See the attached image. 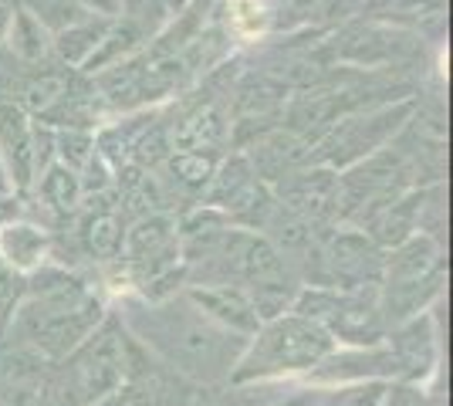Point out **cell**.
I'll return each instance as SVG.
<instances>
[{"instance_id":"6da1fadb","label":"cell","mask_w":453,"mask_h":406,"mask_svg":"<svg viewBox=\"0 0 453 406\" xmlns=\"http://www.w3.org/2000/svg\"><path fill=\"white\" fill-rule=\"evenodd\" d=\"M105 315V298L81 274L48 261L27 278L7 332L20 352L41 363H65L102 326Z\"/></svg>"},{"instance_id":"7a4b0ae2","label":"cell","mask_w":453,"mask_h":406,"mask_svg":"<svg viewBox=\"0 0 453 406\" xmlns=\"http://www.w3.org/2000/svg\"><path fill=\"white\" fill-rule=\"evenodd\" d=\"M119 318L150 349L152 359H159L163 366L189 379L193 387L226 383L230 369L247 342V339H237L220 326H213L203 311L189 305L183 291L170 302H156V305L133 298L129 311L126 315L119 311Z\"/></svg>"},{"instance_id":"3957f363","label":"cell","mask_w":453,"mask_h":406,"mask_svg":"<svg viewBox=\"0 0 453 406\" xmlns=\"http://www.w3.org/2000/svg\"><path fill=\"white\" fill-rule=\"evenodd\" d=\"M335 349H339L335 339L311 318L284 311L278 318L261 322L257 332L247 339L230 369L226 387L257 389L271 383H288V379H304Z\"/></svg>"},{"instance_id":"277c9868","label":"cell","mask_w":453,"mask_h":406,"mask_svg":"<svg viewBox=\"0 0 453 406\" xmlns=\"http://www.w3.org/2000/svg\"><path fill=\"white\" fill-rule=\"evenodd\" d=\"M152 352L119 318V311H109L102 326L81 342V346L61 363L65 366V403L75 406H98L112 393L133 383L152 366Z\"/></svg>"},{"instance_id":"5b68a950","label":"cell","mask_w":453,"mask_h":406,"mask_svg":"<svg viewBox=\"0 0 453 406\" xmlns=\"http://www.w3.org/2000/svg\"><path fill=\"white\" fill-rule=\"evenodd\" d=\"M447 285V257L440 241L416 231L403 244L389 248L382 257V281H379V305L386 329H396L416 315L430 311Z\"/></svg>"},{"instance_id":"8992f818","label":"cell","mask_w":453,"mask_h":406,"mask_svg":"<svg viewBox=\"0 0 453 406\" xmlns=\"http://www.w3.org/2000/svg\"><path fill=\"white\" fill-rule=\"evenodd\" d=\"M295 315L311 318L328 332L342 349H369L386 339V318L379 305V288H325V285H302L291 302Z\"/></svg>"},{"instance_id":"52a82bcc","label":"cell","mask_w":453,"mask_h":406,"mask_svg":"<svg viewBox=\"0 0 453 406\" xmlns=\"http://www.w3.org/2000/svg\"><path fill=\"white\" fill-rule=\"evenodd\" d=\"M416 109V98H403L382 109H369L359 116L339 119L325 135H319V153H308L311 166H328V170H349L372 153L386 149V142L410 122Z\"/></svg>"},{"instance_id":"ba28073f","label":"cell","mask_w":453,"mask_h":406,"mask_svg":"<svg viewBox=\"0 0 453 406\" xmlns=\"http://www.w3.org/2000/svg\"><path fill=\"white\" fill-rule=\"evenodd\" d=\"M386 251L369 241L359 227H339L325 244H319V281L325 288H379Z\"/></svg>"},{"instance_id":"9c48e42d","label":"cell","mask_w":453,"mask_h":406,"mask_svg":"<svg viewBox=\"0 0 453 406\" xmlns=\"http://www.w3.org/2000/svg\"><path fill=\"white\" fill-rule=\"evenodd\" d=\"M386 349L393 352L399 369V387L426 389L440 376V332H436L434 311H423L410 322L386 332Z\"/></svg>"},{"instance_id":"30bf717a","label":"cell","mask_w":453,"mask_h":406,"mask_svg":"<svg viewBox=\"0 0 453 406\" xmlns=\"http://www.w3.org/2000/svg\"><path fill=\"white\" fill-rule=\"evenodd\" d=\"M274 187L278 190H271V194L284 211H291L295 217H302L315 227L339 217V173L328 170V166H311L308 163L302 170L278 180Z\"/></svg>"},{"instance_id":"8fae6325","label":"cell","mask_w":453,"mask_h":406,"mask_svg":"<svg viewBox=\"0 0 453 406\" xmlns=\"http://www.w3.org/2000/svg\"><path fill=\"white\" fill-rule=\"evenodd\" d=\"M0 166L14 196H24L35 187V116L18 98L4 92H0Z\"/></svg>"},{"instance_id":"7c38bea8","label":"cell","mask_w":453,"mask_h":406,"mask_svg":"<svg viewBox=\"0 0 453 406\" xmlns=\"http://www.w3.org/2000/svg\"><path fill=\"white\" fill-rule=\"evenodd\" d=\"M78 244L92 257L95 264H112L122 254L126 237V217L119 211V200L112 190L85 196L78 207Z\"/></svg>"},{"instance_id":"4fadbf2b","label":"cell","mask_w":453,"mask_h":406,"mask_svg":"<svg viewBox=\"0 0 453 406\" xmlns=\"http://www.w3.org/2000/svg\"><path fill=\"white\" fill-rule=\"evenodd\" d=\"M183 295H187L193 309L207 315L213 326H220L237 339H250L261 326L257 309H254L247 288H241V285H187Z\"/></svg>"},{"instance_id":"5bb4252c","label":"cell","mask_w":453,"mask_h":406,"mask_svg":"<svg viewBox=\"0 0 453 406\" xmlns=\"http://www.w3.org/2000/svg\"><path fill=\"white\" fill-rule=\"evenodd\" d=\"M173 149H187V153H224L230 142V116H226L220 98H200L193 109L170 122Z\"/></svg>"},{"instance_id":"9a60e30c","label":"cell","mask_w":453,"mask_h":406,"mask_svg":"<svg viewBox=\"0 0 453 406\" xmlns=\"http://www.w3.org/2000/svg\"><path fill=\"white\" fill-rule=\"evenodd\" d=\"M426 196H430V187L399 194L396 200H389L386 207H379L359 231L369 234V241H372L376 248H382V251L396 248L406 237H413L416 231H423V207H426Z\"/></svg>"},{"instance_id":"2e32d148","label":"cell","mask_w":453,"mask_h":406,"mask_svg":"<svg viewBox=\"0 0 453 406\" xmlns=\"http://www.w3.org/2000/svg\"><path fill=\"white\" fill-rule=\"evenodd\" d=\"M51 248H55V237L41 224L20 220V217L0 224V261L20 278H31L35 271L44 268L51 261Z\"/></svg>"},{"instance_id":"e0dca14e","label":"cell","mask_w":453,"mask_h":406,"mask_svg":"<svg viewBox=\"0 0 453 406\" xmlns=\"http://www.w3.org/2000/svg\"><path fill=\"white\" fill-rule=\"evenodd\" d=\"M35 183H38L41 203H44V207L51 211V217L61 220V224L72 220V217L78 213V207H81V200H85L78 173H72V170L61 166V163H51Z\"/></svg>"},{"instance_id":"ac0fdd59","label":"cell","mask_w":453,"mask_h":406,"mask_svg":"<svg viewBox=\"0 0 453 406\" xmlns=\"http://www.w3.org/2000/svg\"><path fill=\"white\" fill-rule=\"evenodd\" d=\"M109 24H112V20L88 18V20H81V24H72V27L51 34V51H55V58L61 61V65H68V68H81L85 61L92 58V51L98 48L102 34L109 31Z\"/></svg>"},{"instance_id":"d6986e66","label":"cell","mask_w":453,"mask_h":406,"mask_svg":"<svg viewBox=\"0 0 453 406\" xmlns=\"http://www.w3.org/2000/svg\"><path fill=\"white\" fill-rule=\"evenodd\" d=\"M220 166L217 153H187V149H173L170 159L163 163V170L173 183L189 196H203V190L210 187V180Z\"/></svg>"},{"instance_id":"ffe728a7","label":"cell","mask_w":453,"mask_h":406,"mask_svg":"<svg viewBox=\"0 0 453 406\" xmlns=\"http://www.w3.org/2000/svg\"><path fill=\"white\" fill-rule=\"evenodd\" d=\"M4 44H7L24 65H38V61H44L48 48H51V34H48L20 4H14V18H11V31H7V41H4Z\"/></svg>"},{"instance_id":"44dd1931","label":"cell","mask_w":453,"mask_h":406,"mask_svg":"<svg viewBox=\"0 0 453 406\" xmlns=\"http://www.w3.org/2000/svg\"><path fill=\"white\" fill-rule=\"evenodd\" d=\"M18 4L31 18L38 20L48 34H58V31H65V27H72V24H81V20L95 18L85 7H78L75 0H18Z\"/></svg>"},{"instance_id":"7402d4cb","label":"cell","mask_w":453,"mask_h":406,"mask_svg":"<svg viewBox=\"0 0 453 406\" xmlns=\"http://www.w3.org/2000/svg\"><path fill=\"white\" fill-rule=\"evenodd\" d=\"M271 11L265 0H226V34L241 41H257L265 34Z\"/></svg>"},{"instance_id":"603a6c76","label":"cell","mask_w":453,"mask_h":406,"mask_svg":"<svg viewBox=\"0 0 453 406\" xmlns=\"http://www.w3.org/2000/svg\"><path fill=\"white\" fill-rule=\"evenodd\" d=\"M189 0H122V18L135 20L146 34H159Z\"/></svg>"},{"instance_id":"cb8c5ba5","label":"cell","mask_w":453,"mask_h":406,"mask_svg":"<svg viewBox=\"0 0 453 406\" xmlns=\"http://www.w3.org/2000/svg\"><path fill=\"white\" fill-rule=\"evenodd\" d=\"M95 156V133L85 129H55V163L68 166L72 173H81Z\"/></svg>"},{"instance_id":"d4e9b609","label":"cell","mask_w":453,"mask_h":406,"mask_svg":"<svg viewBox=\"0 0 453 406\" xmlns=\"http://www.w3.org/2000/svg\"><path fill=\"white\" fill-rule=\"evenodd\" d=\"M382 406H436V403L426 400V389H413V387H399V383H393V387L386 389Z\"/></svg>"},{"instance_id":"484cf974","label":"cell","mask_w":453,"mask_h":406,"mask_svg":"<svg viewBox=\"0 0 453 406\" xmlns=\"http://www.w3.org/2000/svg\"><path fill=\"white\" fill-rule=\"evenodd\" d=\"M78 7H85L88 14L95 18H105V20H115L122 18V0H75Z\"/></svg>"},{"instance_id":"4316f807","label":"cell","mask_w":453,"mask_h":406,"mask_svg":"<svg viewBox=\"0 0 453 406\" xmlns=\"http://www.w3.org/2000/svg\"><path fill=\"white\" fill-rule=\"evenodd\" d=\"M20 196L14 194H0V224H7V220H14L20 213Z\"/></svg>"},{"instance_id":"83f0119b","label":"cell","mask_w":453,"mask_h":406,"mask_svg":"<svg viewBox=\"0 0 453 406\" xmlns=\"http://www.w3.org/2000/svg\"><path fill=\"white\" fill-rule=\"evenodd\" d=\"M11 18H14V4H4V0H0V44L7 41V31H11Z\"/></svg>"},{"instance_id":"f1b7e54d","label":"cell","mask_w":453,"mask_h":406,"mask_svg":"<svg viewBox=\"0 0 453 406\" xmlns=\"http://www.w3.org/2000/svg\"><path fill=\"white\" fill-rule=\"evenodd\" d=\"M0 194H11V183H7V176H4V166H0Z\"/></svg>"},{"instance_id":"f546056e","label":"cell","mask_w":453,"mask_h":406,"mask_svg":"<svg viewBox=\"0 0 453 406\" xmlns=\"http://www.w3.org/2000/svg\"><path fill=\"white\" fill-rule=\"evenodd\" d=\"M0 406H14V403H4V400H0Z\"/></svg>"}]
</instances>
